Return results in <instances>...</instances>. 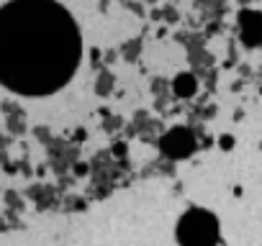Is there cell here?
<instances>
[{
  "label": "cell",
  "mask_w": 262,
  "mask_h": 246,
  "mask_svg": "<svg viewBox=\"0 0 262 246\" xmlns=\"http://www.w3.org/2000/svg\"><path fill=\"white\" fill-rule=\"evenodd\" d=\"M82 54L75 18L57 0H11L0 8V85L41 97L70 82Z\"/></svg>",
  "instance_id": "6da1fadb"
},
{
  "label": "cell",
  "mask_w": 262,
  "mask_h": 246,
  "mask_svg": "<svg viewBox=\"0 0 262 246\" xmlns=\"http://www.w3.org/2000/svg\"><path fill=\"white\" fill-rule=\"evenodd\" d=\"M175 238L180 246H216L221 238L219 218L206 208H190L180 215Z\"/></svg>",
  "instance_id": "7a4b0ae2"
}]
</instances>
